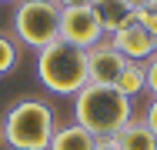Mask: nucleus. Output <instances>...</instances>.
I'll return each instance as SVG.
<instances>
[{
    "label": "nucleus",
    "instance_id": "obj_4",
    "mask_svg": "<svg viewBox=\"0 0 157 150\" xmlns=\"http://www.w3.org/2000/svg\"><path fill=\"white\" fill-rule=\"evenodd\" d=\"M13 33L24 47L44 50L60 40V3L57 0H20L13 7Z\"/></svg>",
    "mask_w": 157,
    "mask_h": 150
},
{
    "label": "nucleus",
    "instance_id": "obj_6",
    "mask_svg": "<svg viewBox=\"0 0 157 150\" xmlns=\"http://www.w3.org/2000/svg\"><path fill=\"white\" fill-rule=\"evenodd\" d=\"M127 57L110 43V40H100L94 47H87V84H114L117 73L124 70Z\"/></svg>",
    "mask_w": 157,
    "mask_h": 150
},
{
    "label": "nucleus",
    "instance_id": "obj_5",
    "mask_svg": "<svg viewBox=\"0 0 157 150\" xmlns=\"http://www.w3.org/2000/svg\"><path fill=\"white\" fill-rule=\"evenodd\" d=\"M60 40L74 43V47H94L104 40V30L97 24L90 3L84 7H60Z\"/></svg>",
    "mask_w": 157,
    "mask_h": 150
},
{
    "label": "nucleus",
    "instance_id": "obj_11",
    "mask_svg": "<svg viewBox=\"0 0 157 150\" xmlns=\"http://www.w3.org/2000/svg\"><path fill=\"white\" fill-rule=\"evenodd\" d=\"M114 87L127 93V97H137V93H144L147 90V73H144V63L140 60H127L124 70L117 73V80H114Z\"/></svg>",
    "mask_w": 157,
    "mask_h": 150
},
{
    "label": "nucleus",
    "instance_id": "obj_19",
    "mask_svg": "<svg viewBox=\"0 0 157 150\" xmlns=\"http://www.w3.org/2000/svg\"><path fill=\"white\" fill-rule=\"evenodd\" d=\"M0 3H10V0H0Z\"/></svg>",
    "mask_w": 157,
    "mask_h": 150
},
{
    "label": "nucleus",
    "instance_id": "obj_18",
    "mask_svg": "<svg viewBox=\"0 0 157 150\" xmlns=\"http://www.w3.org/2000/svg\"><path fill=\"white\" fill-rule=\"evenodd\" d=\"M60 7H84V3H90V0H57Z\"/></svg>",
    "mask_w": 157,
    "mask_h": 150
},
{
    "label": "nucleus",
    "instance_id": "obj_10",
    "mask_svg": "<svg viewBox=\"0 0 157 150\" xmlns=\"http://www.w3.org/2000/svg\"><path fill=\"white\" fill-rule=\"evenodd\" d=\"M114 144H117V150H157V137L144 127V120H130L114 137Z\"/></svg>",
    "mask_w": 157,
    "mask_h": 150
},
{
    "label": "nucleus",
    "instance_id": "obj_14",
    "mask_svg": "<svg viewBox=\"0 0 157 150\" xmlns=\"http://www.w3.org/2000/svg\"><path fill=\"white\" fill-rule=\"evenodd\" d=\"M144 73H147V90L157 97V54L144 60Z\"/></svg>",
    "mask_w": 157,
    "mask_h": 150
},
{
    "label": "nucleus",
    "instance_id": "obj_7",
    "mask_svg": "<svg viewBox=\"0 0 157 150\" xmlns=\"http://www.w3.org/2000/svg\"><path fill=\"white\" fill-rule=\"evenodd\" d=\"M107 40H110V43H114L127 60H140V63H144L147 57H154V54H157V40L140 27L137 20L127 24V27H121V30H114Z\"/></svg>",
    "mask_w": 157,
    "mask_h": 150
},
{
    "label": "nucleus",
    "instance_id": "obj_1",
    "mask_svg": "<svg viewBox=\"0 0 157 150\" xmlns=\"http://www.w3.org/2000/svg\"><path fill=\"white\" fill-rule=\"evenodd\" d=\"M134 120V103L114 84H84L74 93V123L90 130L97 140L117 137Z\"/></svg>",
    "mask_w": 157,
    "mask_h": 150
},
{
    "label": "nucleus",
    "instance_id": "obj_9",
    "mask_svg": "<svg viewBox=\"0 0 157 150\" xmlns=\"http://www.w3.org/2000/svg\"><path fill=\"white\" fill-rule=\"evenodd\" d=\"M94 144H97V137L90 130H84L80 123H67L60 130H54L47 150H94Z\"/></svg>",
    "mask_w": 157,
    "mask_h": 150
},
{
    "label": "nucleus",
    "instance_id": "obj_17",
    "mask_svg": "<svg viewBox=\"0 0 157 150\" xmlns=\"http://www.w3.org/2000/svg\"><path fill=\"white\" fill-rule=\"evenodd\" d=\"M127 3H130V7H134V10H140V7H154L157 0H127Z\"/></svg>",
    "mask_w": 157,
    "mask_h": 150
},
{
    "label": "nucleus",
    "instance_id": "obj_3",
    "mask_svg": "<svg viewBox=\"0 0 157 150\" xmlns=\"http://www.w3.org/2000/svg\"><path fill=\"white\" fill-rule=\"evenodd\" d=\"M54 130V110L44 100H17L0 120V137L10 150H47Z\"/></svg>",
    "mask_w": 157,
    "mask_h": 150
},
{
    "label": "nucleus",
    "instance_id": "obj_2",
    "mask_svg": "<svg viewBox=\"0 0 157 150\" xmlns=\"http://www.w3.org/2000/svg\"><path fill=\"white\" fill-rule=\"evenodd\" d=\"M37 80L57 97H74L87 84V50L67 40H54L37 50Z\"/></svg>",
    "mask_w": 157,
    "mask_h": 150
},
{
    "label": "nucleus",
    "instance_id": "obj_8",
    "mask_svg": "<svg viewBox=\"0 0 157 150\" xmlns=\"http://www.w3.org/2000/svg\"><path fill=\"white\" fill-rule=\"evenodd\" d=\"M90 10H94L104 37H110L114 30L134 24V7H130L127 0H90Z\"/></svg>",
    "mask_w": 157,
    "mask_h": 150
},
{
    "label": "nucleus",
    "instance_id": "obj_16",
    "mask_svg": "<svg viewBox=\"0 0 157 150\" xmlns=\"http://www.w3.org/2000/svg\"><path fill=\"white\" fill-rule=\"evenodd\" d=\"M94 150H117V144H114V137H104L94 144Z\"/></svg>",
    "mask_w": 157,
    "mask_h": 150
},
{
    "label": "nucleus",
    "instance_id": "obj_15",
    "mask_svg": "<svg viewBox=\"0 0 157 150\" xmlns=\"http://www.w3.org/2000/svg\"><path fill=\"white\" fill-rule=\"evenodd\" d=\"M144 127H147V130L157 137V97L147 103V110H144Z\"/></svg>",
    "mask_w": 157,
    "mask_h": 150
},
{
    "label": "nucleus",
    "instance_id": "obj_12",
    "mask_svg": "<svg viewBox=\"0 0 157 150\" xmlns=\"http://www.w3.org/2000/svg\"><path fill=\"white\" fill-rule=\"evenodd\" d=\"M17 57H20V54H17V43H13L7 33H0V77L17 67Z\"/></svg>",
    "mask_w": 157,
    "mask_h": 150
},
{
    "label": "nucleus",
    "instance_id": "obj_13",
    "mask_svg": "<svg viewBox=\"0 0 157 150\" xmlns=\"http://www.w3.org/2000/svg\"><path fill=\"white\" fill-rule=\"evenodd\" d=\"M134 20H137V24L157 40V3H154V7H140V10H134Z\"/></svg>",
    "mask_w": 157,
    "mask_h": 150
}]
</instances>
